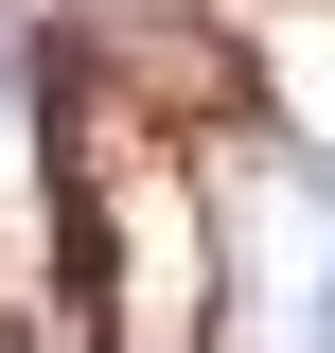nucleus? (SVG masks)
Wrapping results in <instances>:
<instances>
[{"mask_svg": "<svg viewBox=\"0 0 335 353\" xmlns=\"http://www.w3.org/2000/svg\"><path fill=\"white\" fill-rule=\"evenodd\" d=\"M318 353H335V301H318Z\"/></svg>", "mask_w": 335, "mask_h": 353, "instance_id": "1", "label": "nucleus"}, {"mask_svg": "<svg viewBox=\"0 0 335 353\" xmlns=\"http://www.w3.org/2000/svg\"><path fill=\"white\" fill-rule=\"evenodd\" d=\"M0 71H18V53H0Z\"/></svg>", "mask_w": 335, "mask_h": 353, "instance_id": "2", "label": "nucleus"}]
</instances>
